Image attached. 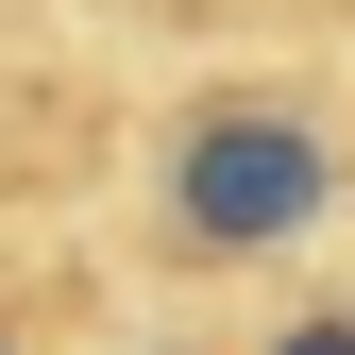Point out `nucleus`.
Returning <instances> with one entry per match:
<instances>
[{"instance_id":"7ed1b4c3","label":"nucleus","mask_w":355,"mask_h":355,"mask_svg":"<svg viewBox=\"0 0 355 355\" xmlns=\"http://www.w3.org/2000/svg\"><path fill=\"white\" fill-rule=\"evenodd\" d=\"M0 355H17V322H0Z\"/></svg>"},{"instance_id":"f257e3e1","label":"nucleus","mask_w":355,"mask_h":355,"mask_svg":"<svg viewBox=\"0 0 355 355\" xmlns=\"http://www.w3.org/2000/svg\"><path fill=\"white\" fill-rule=\"evenodd\" d=\"M338 203V136L304 85H203L153 153V254L169 271H254V254H304Z\"/></svg>"},{"instance_id":"f03ea898","label":"nucleus","mask_w":355,"mask_h":355,"mask_svg":"<svg viewBox=\"0 0 355 355\" xmlns=\"http://www.w3.org/2000/svg\"><path fill=\"white\" fill-rule=\"evenodd\" d=\"M271 355H355V304H304V322H288Z\"/></svg>"}]
</instances>
